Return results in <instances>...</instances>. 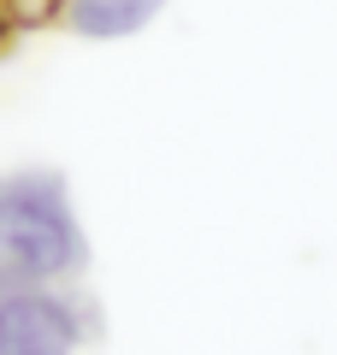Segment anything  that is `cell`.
I'll list each match as a JSON object with an SVG mask.
<instances>
[{"mask_svg": "<svg viewBox=\"0 0 337 355\" xmlns=\"http://www.w3.org/2000/svg\"><path fill=\"white\" fill-rule=\"evenodd\" d=\"M6 12H12L18 30H42V24H53L60 12H71V6H65V0H6Z\"/></svg>", "mask_w": 337, "mask_h": 355, "instance_id": "obj_4", "label": "cell"}, {"mask_svg": "<svg viewBox=\"0 0 337 355\" xmlns=\"http://www.w3.org/2000/svg\"><path fill=\"white\" fill-rule=\"evenodd\" d=\"M0 266L18 284L60 279L83 266V237L53 172H18L0 184Z\"/></svg>", "mask_w": 337, "mask_h": 355, "instance_id": "obj_1", "label": "cell"}, {"mask_svg": "<svg viewBox=\"0 0 337 355\" xmlns=\"http://www.w3.org/2000/svg\"><path fill=\"white\" fill-rule=\"evenodd\" d=\"M12 30H18V24H12V12H6V0H0V48H6V36H12Z\"/></svg>", "mask_w": 337, "mask_h": 355, "instance_id": "obj_5", "label": "cell"}, {"mask_svg": "<svg viewBox=\"0 0 337 355\" xmlns=\"http://www.w3.org/2000/svg\"><path fill=\"white\" fill-rule=\"evenodd\" d=\"M77 314L48 291H0V355H71Z\"/></svg>", "mask_w": 337, "mask_h": 355, "instance_id": "obj_2", "label": "cell"}, {"mask_svg": "<svg viewBox=\"0 0 337 355\" xmlns=\"http://www.w3.org/2000/svg\"><path fill=\"white\" fill-rule=\"evenodd\" d=\"M160 12V0H71V24L83 36H130Z\"/></svg>", "mask_w": 337, "mask_h": 355, "instance_id": "obj_3", "label": "cell"}]
</instances>
